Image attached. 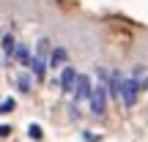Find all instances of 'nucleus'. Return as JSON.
I'll return each mask as SVG.
<instances>
[{
	"label": "nucleus",
	"mask_w": 148,
	"mask_h": 142,
	"mask_svg": "<svg viewBox=\"0 0 148 142\" xmlns=\"http://www.w3.org/2000/svg\"><path fill=\"white\" fill-rule=\"evenodd\" d=\"M16 90H19V93H30V90H33V77L27 71L16 74Z\"/></svg>",
	"instance_id": "obj_10"
},
{
	"label": "nucleus",
	"mask_w": 148,
	"mask_h": 142,
	"mask_svg": "<svg viewBox=\"0 0 148 142\" xmlns=\"http://www.w3.org/2000/svg\"><path fill=\"white\" fill-rule=\"evenodd\" d=\"M88 104H90V112H93V115H104V109H107V90H104V85H93Z\"/></svg>",
	"instance_id": "obj_2"
},
{
	"label": "nucleus",
	"mask_w": 148,
	"mask_h": 142,
	"mask_svg": "<svg viewBox=\"0 0 148 142\" xmlns=\"http://www.w3.org/2000/svg\"><path fill=\"white\" fill-rule=\"evenodd\" d=\"M0 49H3V60H5V63H8V60H14L16 38L11 36V33H3V36H0Z\"/></svg>",
	"instance_id": "obj_7"
},
{
	"label": "nucleus",
	"mask_w": 148,
	"mask_h": 142,
	"mask_svg": "<svg viewBox=\"0 0 148 142\" xmlns=\"http://www.w3.org/2000/svg\"><path fill=\"white\" fill-rule=\"evenodd\" d=\"M27 69H30V77L44 79V74H47V60H44V58H36V55H33V60H30V66H27Z\"/></svg>",
	"instance_id": "obj_9"
},
{
	"label": "nucleus",
	"mask_w": 148,
	"mask_h": 142,
	"mask_svg": "<svg viewBox=\"0 0 148 142\" xmlns=\"http://www.w3.org/2000/svg\"><path fill=\"white\" fill-rule=\"evenodd\" d=\"M36 58H44V60L49 58V38H41V41H38V47H36Z\"/></svg>",
	"instance_id": "obj_11"
},
{
	"label": "nucleus",
	"mask_w": 148,
	"mask_h": 142,
	"mask_svg": "<svg viewBox=\"0 0 148 142\" xmlns=\"http://www.w3.org/2000/svg\"><path fill=\"white\" fill-rule=\"evenodd\" d=\"M140 90H143L140 82H134L132 77H121V101H123V107H134L137 104Z\"/></svg>",
	"instance_id": "obj_1"
},
{
	"label": "nucleus",
	"mask_w": 148,
	"mask_h": 142,
	"mask_svg": "<svg viewBox=\"0 0 148 142\" xmlns=\"http://www.w3.org/2000/svg\"><path fill=\"white\" fill-rule=\"evenodd\" d=\"M14 60H16L19 66H25V69H27V66H30V60H33V52H30V47H27V44H19V41H16Z\"/></svg>",
	"instance_id": "obj_8"
},
{
	"label": "nucleus",
	"mask_w": 148,
	"mask_h": 142,
	"mask_svg": "<svg viewBox=\"0 0 148 142\" xmlns=\"http://www.w3.org/2000/svg\"><path fill=\"white\" fill-rule=\"evenodd\" d=\"M55 85H58L63 93H71L74 85H77V69H74V66H63V69H60V77L55 79Z\"/></svg>",
	"instance_id": "obj_4"
},
{
	"label": "nucleus",
	"mask_w": 148,
	"mask_h": 142,
	"mask_svg": "<svg viewBox=\"0 0 148 142\" xmlns=\"http://www.w3.org/2000/svg\"><path fill=\"white\" fill-rule=\"evenodd\" d=\"M11 134V126H0V137H8Z\"/></svg>",
	"instance_id": "obj_14"
},
{
	"label": "nucleus",
	"mask_w": 148,
	"mask_h": 142,
	"mask_svg": "<svg viewBox=\"0 0 148 142\" xmlns=\"http://www.w3.org/2000/svg\"><path fill=\"white\" fill-rule=\"evenodd\" d=\"M143 88H148V79H145V85H143Z\"/></svg>",
	"instance_id": "obj_15"
},
{
	"label": "nucleus",
	"mask_w": 148,
	"mask_h": 142,
	"mask_svg": "<svg viewBox=\"0 0 148 142\" xmlns=\"http://www.w3.org/2000/svg\"><path fill=\"white\" fill-rule=\"evenodd\" d=\"M14 99H3V101H0V112H3V115H5V112H14Z\"/></svg>",
	"instance_id": "obj_13"
},
{
	"label": "nucleus",
	"mask_w": 148,
	"mask_h": 142,
	"mask_svg": "<svg viewBox=\"0 0 148 142\" xmlns=\"http://www.w3.org/2000/svg\"><path fill=\"white\" fill-rule=\"evenodd\" d=\"M27 134H30V139H41V137H44L41 126H36V123H30V126H27Z\"/></svg>",
	"instance_id": "obj_12"
},
{
	"label": "nucleus",
	"mask_w": 148,
	"mask_h": 142,
	"mask_svg": "<svg viewBox=\"0 0 148 142\" xmlns=\"http://www.w3.org/2000/svg\"><path fill=\"white\" fill-rule=\"evenodd\" d=\"M90 90H93L90 77H88V74H77V85H74V90H71L74 104H79V101H88V99H90Z\"/></svg>",
	"instance_id": "obj_3"
},
{
	"label": "nucleus",
	"mask_w": 148,
	"mask_h": 142,
	"mask_svg": "<svg viewBox=\"0 0 148 142\" xmlns=\"http://www.w3.org/2000/svg\"><path fill=\"white\" fill-rule=\"evenodd\" d=\"M107 96L115 101H121V71H110V77H107V85H104Z\"/></svg>",
	"instance_id": "obj_5"
},
{
	"label": "nucleus",
	"mask_w": 148,
	"mask_h": 142,
	"mask_svg": "<svg viewBox=\"0 0 148 142\" xmlns=\"http://www.w3.org/2000/svg\"><path fill=\"white\" fill-rule=\"evenodd\" d=\"M66 58H69V52H66V47H55L52 52H49V58H47V69H63V63H66Z\"/></svg>",
	"instance_id": "obj_6"
}]
</instances>
